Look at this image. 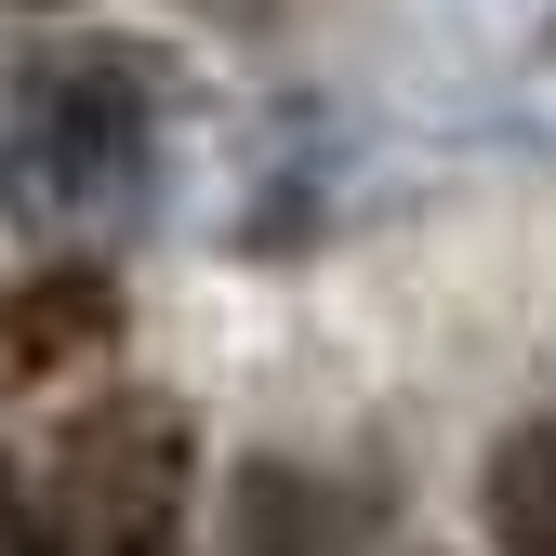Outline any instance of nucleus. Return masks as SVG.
Here are the masks:
<instances>
[{"label": "nucleus", "mask_w": 556, "mask_h": 556, "mask_svg": "<svg viewBox=\"0 0 556 556\" xmlns=\"http://www.w3.org/2000/svg\"><path fill=\"white\" fill-rule=\"evenodd\" d=\"M491 543L504 556H556V425L491 438Z\"/></svg>", "instance_id": "obj_3"}, {"label": "nucleus", "mask_w": 556, "mask_h": 556, "mask_svg": "<svg viewBox=\"0 0 556 556\" xmlns=\"http://www.w3.org/2000/svg\"><path fill=\"white\" fill-rule=\"evenodd\" d=\"M147 556H186V530H173V543H147Z\"/></svg>", "instance_id": "obj_5"}, {"label": "nucleus", "mask_w": 556, "mask_h": 556, "mask_svg": "<svg viewBox=\"0 0 556 556\" xmlns=\"http://www.w3.org/2000/svg\"><path fill=\"white\" fill-rule=\"evenodd\" d=\"M0 556H53V517H40V491L14 464H0Z\"/></svg>", "instance_id": "obj_4"}, {"label": "nucleus", "mask_w": 556, "mask_h": 556, "mask_svg": "<svg viewBox=\"0 0 556 556\" xmlns=\"http://www.w3.org/2000/svg\"><path fill=\"white\" fill-rule=\"evenodd\" d=\"M186 477H199V438L173 397H93L66 425V464H53V556H147L186 530Z\"/></svg>", "instance_id": "obj_1"}, {"label": "nucleus", "mask_w": 556, "mask_h": 556, "mask_svg": "<svg viewBox=\"0 0 556 556\" xmlns=\"http://www.w3.org/2000/svg\"><path fill=\"white\" fill-rule=\"evenodd\" d=\"M106 318H119V292L66 265V278H40V292H14V305H0V371H53V358H80Z\"/></svg>", "instance_id": "obj_2"}]
</instances>
